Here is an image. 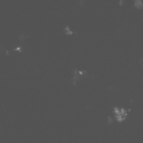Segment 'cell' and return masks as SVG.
Returning <instances> with one entry per match:
<instances>
[{
  "mask_svg": "<svg viewBox=\"0 0 143 143\" xmlns=\"http://www.w3.org/2000/svg\"><path fill=\"white\" fill-rule=\"evenodd\" d=\"M114 112L116 114V119L119 122H122L125 120L128 115L127 111L124 108L119 109L118 108H114Z\"/></svg>",
  "mask_w": 143,
  "mask_h": 143,
  "instance_id": "1",
  "label": "cell"
},
{
  "mask_svg": "<svg viewBox=\"0 0 143 143\" xmlns=\"http://www.w3.org/2000/svg\"><path fill=\"white\" fill-rule=\"evenodd\" d=\"M135 6L136 8L139 9H142L143 6V3L142 2V1H139V0H137V1H136L135 2Z\"/></svg>",
  "mask_w": 143,
  "mask_h": 143,
  "instance_id": "2",
  "label": "cell"
},
{
  "mask_svg": "<svg viewBox=\"0 0 143 143\" xmlns=\"http://www.w3.org/2000/svg\"><path fill=\"white\" fill-rule=\"evenodd\" d=\"M64 32L65 34H69V35H70L72 34V33H73V32L70 31L69 29V26H67L66 28H65L64 30Z\"/></svg>",
  "mask_w": 143,
  "mask_h": 143,
  "instance_id": "3",
  "label": "cell"
},
{
  "mask_svg": "<svg viewBox=\"0 0 143 143\" xmlns=\"http://www.w3.org/2000/svg\"><path fill=\"white\" fill-rule=\"evenodd\" d=\"M18 38H19V40H20V41L22 42L25 40V37L24 34H20L18 37Z\"/></svg>",
  "mask_w": 143,
  "mask_h": 143,
  "instance_id": "4",
  "label": "cell"
},
{
  "mask_svg": "<svg viewBox=\"0 0 143 143\" xmlns=\"http://www.w3.org/2000/svg\"><path fill=\"white\" fill-rule=\"evenodd\" d=\"M21 49H22V47H17L16 48L14 49L15 50H16V51H19V52H21Z\"/></svg>",
  "mask_w": 143,
  "mask_h": 143,
  "instance_id": "5",
  "label": "cell"
}]
</instances>
